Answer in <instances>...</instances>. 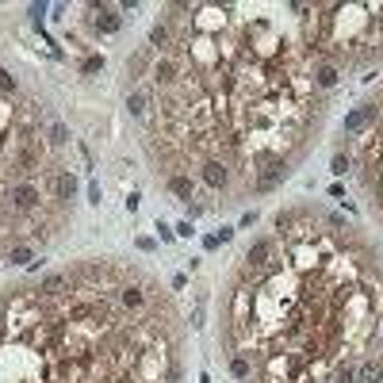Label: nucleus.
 <instances>
[{
    "instance_id": "nucleus-1",
    "label": "nucleus",
    "mask_w": 383,
    "mask_h": 383,
    "mask_svg": "<svg viewBox=\"0 0 383 383\" xmlns=\"http://www.w3.org/2000/svg\"><path fill=\"white\" fill-rule=\"evenodd\" d=\"M172 47L153 57L146 150L196 176L222 161L238 196L257 172L295 161L322 111L295 4H169Z\"/></svg>"
},
{
    "instance_id": "nucleus-2",
    "label": "nucleus",
    "mask_w": 383,
    "mask_h": 383,
    "mask_svg": "<svg viewBox=\"0 0 383 383\" xmlns=\"http://www.w3.org/2000/svg\"><path fill=\"white\" fill-rule=\"evenodd\" d=\"M380 334L375 249L341 215L280 211L272 261L241 265L226 299L222 341L253 364L249 383H330L337 364L380 353Z\"/></svg>"
},
{
    "instance_id": "nucleus-3",
    "label": "nucleus",
    "mask_w": 383,
    "mask_h": 383,
    "mask_svg": "<svg viewBox=\"0 0 383 383\" xmlns=\"http://www.w3.org/2000/svg\"><path fill=\"white\" fill-rule=\"evenodd\" d=\"M62 165L42 127V107L27 96H0V253L27 246L12 219V192L23 181H54Z\"/></svg>"
},
{
    "instance_id": "nucleus-4",
    "label": "nucleus",
    "mask_w": 383,
    "mask_h": 383,
    "mask_svg": "<svg viewBox=\"0 0 383 383\" xmlns=\"http://www.w3.org/2000/svg\"><path fill=\"white\" fill-rule=\"evenodd\" d=\"M311 62L360 69L383 57V4H295Z\"/></svg>"
},
{
    "instance_id": "nucleus-5",
    "label": "nucleus",
    "mask_w": 383,
    "mask_h": 383,
    "mask_svg": "<svg viewBox=\"0 0 383 383\" xmlns=\"http://www.w3.org/2000/svg\"><path fill=\"white\" fill-rule=\"evenodd\" d=\"M375 104H380V119H375V127L368 134H360L356 138V181H360V188L372 196V211L383 219V92L375 96Z\"/></svg>"
},
{
    "instance_id": "nucleus-6",
    "label": "nucleus",
    "mask_w": 383,
    "mask_h": 383,
    "mask_svg": "<svg viewBox=\"0 0 383 383\" xmlns=\"http://www.w3.org/2000/svg\"><path fill=\"white\" fill-rule=\"evenodd\" d=\"M196 184L200 188H207V192H215V196H226V192H238L234 188V172L226 169L222 161H203L200 169H196Z\"/></svg>"
},
{
    "instance_id": "nucleus-7",
    "label": "nucleus",
    "mask_w": 383,
    "mask_h": 383,
    "mask_svg": "<svg viewBox=\"0 0 383 383\" xmlns=\"http://www.w3.org/2000/svg\"><path fill=\"white\" fill-rule=\"evenodd\" d=\"M165 188H169L172 196H176V203H184V207H192V200H203L196 176H188V172H169V176H165Z\"/></svg>"
},
{
    "instance_id": "nucleus-8",
    "label": "nucleus",
    "mask_w": 383,
    "mask_h": 383,
    "mask_svg": "<svg viewBox=\"0 0 383 383\" xmlns=\"http://www.w3.org/2000/svg\"><path fill=\"white\" fill-rule=\"evenodd\" d=\"M88 12H92V31H100V35H115L123 27L119 4H88Z\"/></svg>"
},
{
    "instance_id": "nucleus-9",
    "label": "nucleus",
    "mask_w": 383,
    "mask_h": 383,
    "mask_svg": "<svg viewBox=\"0 0 383 383\" xmlns=\"http://www.w3.org/2000/svg\"><path fill=\"white\" fill-rule=\"evenodd\" d=\"M272 253H276V234L249 241V249H246V257H241V265H246V268H265L268 261H272Z\"/></svg>"
},
{
    "instance_id": "nucleus-10",
    "label": "nucleus",
    "mask_w": 383,
    "mask_h": 383,
    "mask_svg": "<svg viewBox=\"0 0 383 383\" xmlns=\"http://www.w3.org/2000/svg\"><path fill=\"white\" fill-rule=\"evenodd\" d=\"M54 196H57V203H66V207H73V200H77V176L69 169H62L54 176Z\"/></svg>"
},
{
    "instance_id": "nucleus-11",
    "label": "nucleus",
    "mask_w": 383,
    "mask_h": 383,
    "mask_svg": "<svg viewBox=\"0 0 383 383\" xmlns=\"http://www.w3.org/2000/svg\"><path fill=\"white\" fill-rule=\"evenodd\" d=\"M356 383H383V356H364L356 364Z\"/></svg>"
},
{
    "instance_id": "nucleus-12",
    "label": "nucleus",
    "mask_w": 383,
    "mask_h": 383,
    "mask_svg": "<svg viewBox=\"0 0 383 383\" xmlns=\"http://www.w3.org/2000/svg\"><path fill=\"white\" fill-rule=\"evenodd\" d=\"M337 81H341V69L337 66H330V62H315V88L318 92H330V88L337 85Z\"/></svg>"
},
{
    "instance_id": "nucleus-13",
    "label": "nucleus",
    "mask_w": 383,
    "mask_h": 383,
    "mask_svg": "<svg viewBox=\"0 0 383 383\" xmlns=\"http://www.w3.org/2000/svg\"><path fill=\"white\" fill-rule=\"evenodd\" d=\"M169 47H172V27L169 23H153L150 27V50L153 54H165Z\"/></svg>"
},
{
    "instance_id": "nucleus-14",
    "label": "nucleus",
    "mask_w": 383,
    "mask_h": 383,
    "mask_svg": "<svg viewBox=\"0 0 383 383\" xmlns=\"http://www.w3.org/2000/svg\"><path fill=\"white\" fill-rule=\"evenodd\" d=\"M146 107H150V92H146V85L131 88V96H127V111H131L134 119H142Z\"/></svg>"
},
{
    "instance_id": "nucleus-15",
    "label": "nucleus",
    "mask_w": 383,
    "mask_h": 383,
    "mask_svg": "<svg viewBox=\"0 0 383 383\" xmlns=\"http://www.w3.org/2000/svg\"><path fill=\"white\" fill-rule=\"evenodd\" d=\"M226 364H230V375H234L238 383H249V380H253V364H249L246 356L230 353V356H226Z\"/></svg>"
},
{
    "instance_id": "nucleus-16",
    "label": "nucleus",
    "mask_w": 383,
    "mask_h": 383,
    "mask_svg": "<svg viewBox=\"0 0 383 383\" xmlns=\"http://www.w3.org/2000/svg\"><path fill=\"white\" fill-rule=\"evenodd\" d=\"M330 383H356V360H345L330 372Z\"/></svg>"
},
{
    "instance_id": "nucleus-17",
    "label": "nucleus",
    "mask_w": 383,
    "mask_h": 383,
    "mask_svg": "<svg viewBox=\"0 0 383 383\" xmlns=\"http://www.w3.org/2000/svg\"><path fill=\"white\" fill-rule=\"evenodd\" d=\"M4 261H8V265H27V261H35V246H12L8 253H4Z\"/></svg>"
},
{
    "instance_id": "nucleus-18",
    "label": "nucleus",
    "mask_w": 383,
    "mask_h": 383,
    "mask_svg": "<svg viewBox=\"0 0 383 383\" xmlns=\"http://www.w3.org/2000/svg\"><path fill=\"white\" fill-rule=\"evenodd\" d=\"M330 172H334V176H349V172H353V157H349V153H334Z\"/></svg>"
},
{
    "instance_id": "nucleus-19",
    "label": "nucleus",
    "mask_w": 383,
    "mask_h": 383,
    "mask_svg": "<svg viewBox=\"0 0 383 383\" xmlns=\"http://www.w3.org/2000/svg\"><path fill=\"white\" fill-rule=\"evenodd\" d=\"M0 96H19V85L8 69H0Z\"/></svg>"
},
{
    "instance_id": "nucleus-20",
    "label": "nucleus",
    "mask_w": 383,
    "mask_h": 383,
    "mask_svg": "<svg viewBox=\"0 0 383 383\" xmlns=\"http://www.w3.org/2000/svg\"><path fill=\"white\" fill-rule=\"evenodd\" d=\"M96 69H104V54H92L81 62V73H96Z\"/></svg>"
},
{
    "instance_id": "nucleus-21",
    "label": "nucleus",
    "mask_w": 383,
    "mask_h": 383,
    "mask_svg": "<svg viewBox=\"0 0 383 383\" xmlns=\"http://www.w3.org/2000/svg\"><path fill=\"white\" fill-rule=\"evenodd\" d=\"M88 203H92V207H100V184H88Z\"/></svg>"
},
{
    "instance_id": "nucleus-22",
    "label": "nucleus",
    "mask_w": 383,
    "mask_h": 383,
    "mask_svg": "<svg viewBox=\"0 0 383 383\" xmlns=\"http://www.w3.org/2000/svg\"><path fill=\"white\" fill-rule=\"evenodd\" d=\"M157 234H161V241H172V230H169V226H165V222H161V219H157Z\"/></svg>"
},
{
    "instance_id": "nucleus-23",
    "label": "nucleus",
    "mask_w": 383,
    "mask_h": 383,
    "mask_svg": "<svg viewBox=\"0 0 383 383\" xmlns=\"http://www.w3.org/2000/svg\"><path fill=\"white\" fill-rule=\"evenodd\" d=\"M127 211H131V215L138 211V192H131V196H127Z\"/></svg>"
},
{
    "instance_id": "nucleus-24",
    "label": "nucleus",
    "mask_w": 383,
    "mask_h": 383,
    "mask_svg": "<svg viewBox=\"0 0 383 383\" xmlns=\"http://www.w3.org/2000/svg\"><path fill=\"white\" fill-rule=\"evenodd\" d=\"M176 234H181V238H192L196 230H192V222H181V226H176Z\"/></svg>"
},
{
    "instance_id": "nucleus-25",
    "label": "nucleus",
    "mask_w": 383,
    "mask_h": 383,
    "mask_svg": "<svg viewBox=\"0 0 383 383\" xmlns=\"http://www.w3.org/2000/svg\"><path fill=\"white\" fill-rule=\"evenodd\" d=\"M215 238H219V246H222V241H230V238H234V230H230V226H222L219 234H215Z\"/></svg>"
},
{
    "instance_id": "nucleus-26",
    "label": "nucleus",
    "mask_w": 383,
    "mask_h": 383,
    "mask_svg": "<svg viewBox=\"0 0 383 383\" xmlns=\"http://www.w3.org/2000/svg\"><path fill=\"white\" fill-rule=\"evenodd\" d=\"M138 249H142V253H153V238H138Z\"/></svg>"
}]
</instances>
